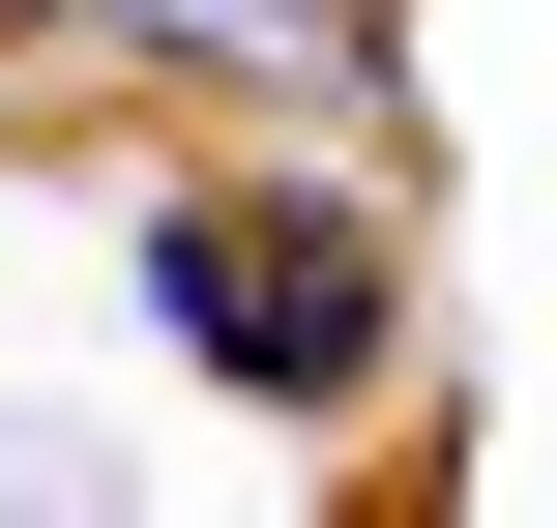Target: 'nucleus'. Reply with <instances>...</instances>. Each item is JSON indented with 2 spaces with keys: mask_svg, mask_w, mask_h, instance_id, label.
<instances>
[{
  "mask_svg": "<svg viewBox=\"0 0 557 528\" xmlns=\"http://www.w3.org/2000/svg\"><path fill=\"white\" fill-rule=\"evenodd\" d=\"M117 294H147V353L206 412H294V441H352L411 382V206L323 176V147H176L117 206Z\"/></svg>",
  "mask_w": 557,
  "mask_h": 528,
  "instance_id": "obj_1",
  "label": "nucleus"
},
{
  "mask_svg": "<svg viewBox=\"0 0 557 528\" xmlns=\"http://www.w3.org/2000/svg\"><path fill=\"white\" fill-rule=\"evenodd\" d=\"M0 59H88V0H0Z\"/></svg>",
  "mask_w": 557,
  "mask_h": 528,
  "instance_id": "obj_3",
  "label": "nucleus"
},
{
  "mask_svg": "<svg viewBox=\"0 0 557 528\" xmlns=\"http://www.w3.org/2000/svg\"><path fill=\"white\" fill-rule=\"evenodd\" d=\"M88 88H206V118H411V0H88Z\"/></svg>",
  "mask_w": 557,
  "mask_h": 528,
  "instance_id": "obj_2",
  "label": "nucleus"
}]
</instances>
